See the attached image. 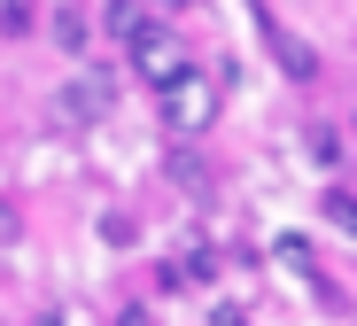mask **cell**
Returning a JSON list of instances; mask_svg holds the SVG:
<instances>
[{
	"instance_id": "1",
	"label": "cell",
	"mask_w": 357,
	"mask_h": 326,
	"mask_svg": "<svg viewBox=\"0 0 357 326\" xmlns=\"http://www.w3.org/2000/svg\"><path fill=\"white\" fill-rule=\"evenodd\" d=\"M125 54H132V71H140V86H155V94H171L178 78L195 71V62L178 54V39H171V24H155V16H140V24H132V39H125Z\"/></svg>"
},
{
	"instance_id": "2",
	"label": "cell",
	"mask_w": 357,
	"mask_h": 326,
	"mask_svg": "<svg viewBox=\"0 0 357 326\" xmlns=\"http://www.w3.org/2000/svg\"><path fill=\"white\" fill-rule=\"evenodd\" d=\"M109 109H116V71H101V62L78 71L63 94H54V117H63V124H101Z\"/></svg>"
},
{
	"instance_id": "3",
	"label": "cell",
	"mask_w": 357,
	"mask_h": 326,
	"mask_svg": "<svg viewBox=\"0 0 357 326\" xmlns=\"http://www.w3.org/2000/svg\"><path fill=\"white\" fill-rule=\"evenodd\" d=\"M210 109H218V78L210 71H187V78L163 94V124H171V133H202Z\"/></svg>"
},
{
	"instance_id": "4",
	"label": "cell",
	"mask_w": 357,
	"mask_h": 326,
	"mask_svg": "<svg viewBox=\"0 0 357 326\" xmlns=\"http://www.w3.org/2000/svg\"><path fill=\"white\" fill-rule=\"evenodd\" d=\"M257 31H264V47H272V54H280V71H287V78H303V86H311V78H319V54H311V47H303V39H287V24H280V16H272V8H257Z\"/></svg>"
},
{
	"instance_id": "5",
	"label": "cell",
	"mask_w": 357,
	"mask_h": 326,
	"mask_svg": "<svg viewBox=\"0 0 357 326\" xmlns=\"http://www.w3.org/2000/svg\"><path fill=\"white\" fill-rule=\"evenodd\" d=\"M272 256H280L287 272H303V280H319V265H311V241H303V233H280V241H272Z\"/></svg>"
},
{
	"instance_id": "6",
	"label": "cell",
	"mask_w": 357,
	"mask_h": 326,
	"mask_svg": "<svg viewBox=\"0 0 357 326\" xmlns=\"http://www.w3.org/2000/svg\"><path fill=\"white\" fill-rule=\"evenodd\" d=\"M326 225L334 233H357V194L349 186H326Z\"/></svg>"
},
{
	"instance_id": "7",
	"label": "cell",
	"mask_w": 357,
	"mask_h": 326,
	"mask_svg": "<svg viewBox=\"0 0 357 326\" xmlns=\"http://www.w3.org/2000/svg\"><path fill=\"white\" fill-rule=\"evenodd\" d=\"M101 24H109V39H132V24H140V8H132V0H109V16H101Z\"/></svg>"
},
{
	"instance_id": "8",
	"label": "cell",
	"mask_w": 357,
	"mask_h": 326,
	"mask_svg": "<svg viewBox=\"0 0 357 326\" xmlns=\"http://www.w3.org/2000/svg\"><path fill=\"white\" fill-rule=\"evenodd\" d=\"M54 39H63V47H70V54H78V47H86V24H78V16H70V8H54Z\"/></svg>"
},
{
	"instance_id": "9",
	"label": "cell",
	"mask_w": 357,
	"mask_h": 326,
	"mask_svg": "<svg viewBox=\"0 0 357 326\" xmlns=\"http://www.w3.org/2000/svg\"><path fill=\"white\" fill-rule=\"evenodd\" d=\"M101 241H116V249H125V241H132V218H125V210H109V218H101Z\"/></svg>"
},
{
	"instance_id": "10",
	"label": "cell",
	"mask_w": 357,
	"mask_h": 326,
	"mask_svg": "<svg viewBox=\"0 0 357 326\" xmlns=\"http://www.w3.org/2000/svg\"><path fill=\"white\" fill-rule=\"evenodd\" d=\"M334 156H342V140H334L326 124H319V133H311V163H334Z\"/></svg>"
},
{
	"instance_id": "11",
	"label": "cell",
	"mask_w": 357,
	"mask_h": 326,
	"mask_svg": "<svg viewBox=\"0 0 357 326\" xmlns=\"http://www.w3.org/2000/svg\"><path fill=\"white\" fill-rule=\"evenodd\" d=\"M116 326H155V311H116Z\"/></svg>"
},
{
	"instance_id": "12",
	"label": "cell",
	"mask_w": 357,
	"mask_h": 326,
	"mask_svg": "<svg viewBox=\"0 0 357 326\" xmlns=\"http://www.w3.org/2000/svg\"><path fill=\"white\" fill-rule=\"evenodd\" d=\"M163 8H195V0H163Z\"/></svg>"
},
{
	"instance_id": "13",
	"label": "cell",
	"mask_w": 357,
	"mask_h": 326,
	"mask_svg": "<svg viewBox=\"0 0 357 326\" xmlns=\"http://www.w3.org/2000/svg\"><path fill=\"white\" fill-rule=\"evenodd\" d=\"M39 326H63V318H54V311H47V318H39Z\"/></svg>"
}]
</instances>
